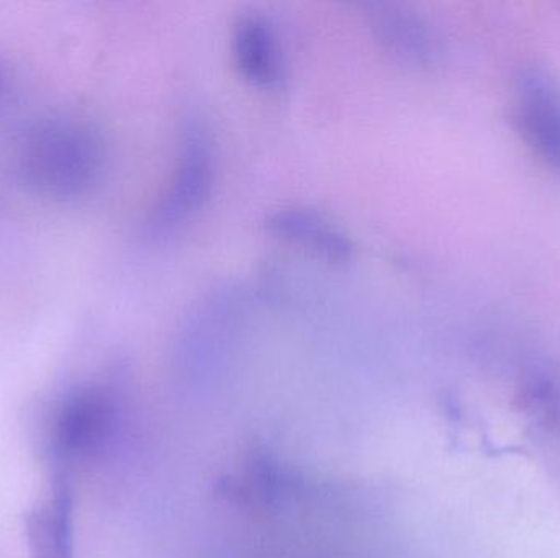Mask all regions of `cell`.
I'll return each mask as SVG.
<instances>
[{"instance_id":"cell-8","label":"cell","mask_w":560,"mask_h":558,"mask_svg":"<svg viewBox=\"0 0 560 558\" xmlns=\"http://www.w3.org/2000/svg\"><path fill=\"white\" fill-rule=\"evenodd\" d=\"M378 41L408 62H428L433 55V39L427 25L410 10L392 3H374L369 12Z\"/></svg>"},{"instance_id":"cell-7","label":"cell","mask_w":560,"mask_h":558,"mask_svg":"<svg viewBox=\"0 0 560 558\" xmlns=\"http://www.w3.org/2000/svg\"><path fill=\"white\" fill-rule=\"evenodd\" d=\"M233 59L240 74L262 88L278 87L285 75L275 26L262 15H245L233 29Z\"/></svg>"},{"instance_id":"cell-5","label":"cell","mask_w":560,"mask_h":558,"mask_svg":"<svg viewBox=\"0 0 560 558\" xmlns=\"http://www.w3.org/2000/svg\"><path fill=\"white\" fill-rule=\"evenodd\" d=\"M45 498L23 518L30 558H74V490L71 478L51 477Z\"/></svg>"},{"instance_id":"cell-1","label":"cell","mask_w":560,"mask_h":558,"mask_svg":"<svg viewBox=\"0 0 560 558\" xmlns=\"http://www.w3.org/2000/svg\"><path fill=\"white\" fill-rule=\"evenodd\" d=\"M104 157L101 134L91 124L75 118H48L20 134L12 166L32 192L72 200L98 182Z\"/></svg>"},{"instance_id":"cell-4","label":"cell","mask_w":560,"mask_h":558,"mask_svg":"<svg viewBox=\"0 0 560 558\" xmlns=\"http://www.w3.org/2000/svg\"><path fill=\"white\" fill-rule=\"evenodd\" d=\"M513 115L526 144L560 173V88L545 69L522 72Z\"/></svg>"},{"instance_id":"cell-6","label":"cell","mask_w":560,"mask_h":558,"mask_svg":"<svg viewBox=\"0 0 560 558\" xmlns=\"http://www.w3.org/2000/svg\"><path fill=\"white\" fill-rule=\"evenodd\" d=\"M266 229L275 238L335 264L348 262L354 256V245L348 235L315 210L280 209L266 219Z\"/></svg>"},{"instance_id":"cell-9","label":"cell","mask_w":560,"mask_h":558,"mask_svg":"<svg viewBox=\"0 0 560 558\" xmlns=\"http://www.w3.org/2000/svg\"><path fill=\"white\" fill-rule=\"evenodd\" d=\"M7 94V74L3 66L0 64V105L3 104V98H5Z\"/></svg>"},{"instance_id":"cell-2","label":"cell","mask_w":560,"mask_h":558,"mask_svg":"<svg viewBox=\"0 0 560 558\" xmlns=\"http://www.w3.org/2000/svg\"><path fill=\"white\" fill-rule=\"evenodd\" d=\"M117 428V403L104 387L69 390L52 406L45 432V458L52 477L71 478L78 465L97 458Z\"/></svg>"},{"instance_id":"cell-3","label":"cell","mask_w":560,"mask_h":558,"mask_svg":"<svg viewBox=\"0 0 560 558\" xmlns=\"http://www.w3.org/2000/svg\"><path fill=\"white\" fill-rule=\"evenodd\" d=\"M213 182V156L209 138L190 127L184 138L173 180L148 219L154 235L171 233L199 212L209 199Z\"/></svg>"}]
</instances>
